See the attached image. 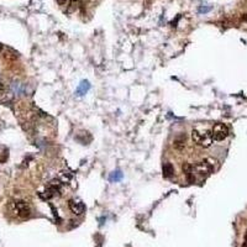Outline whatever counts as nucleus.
<instances>
[{
	"label": "nucleus",
	"instance_id": "10",
	"mask_svg": "<svg viewBox=\"0 0 247 247\" xmlns=\"http://www.w3.org/2000/svg\"><path fill=\"white\" fill-rule=\"evenodd\" d=\"M121 177H122V174H121V172H120V170L113 172V173H111V176H110V181H115V182H117V181H120V179H121Z\"/></svg>",
	"mask_w": 247,
	"mask_h": 247
},
{
	"label": "nucleus",
	"instance_id": "11",
	"mask_svg": "<svg viewBox=\"0 0 247 247\" xmlns=\"http://www.w3.org/2000/svg\"><path fill=\"white\" fill-rule=\"evenodd\" d=\"M71 178H72V174L69 172H62V182L68 183L71 181Z\"/></svg>",
	"mask_w": 247,
	"mask_h": 247
},
{
	"label": "nucleus",
	"instance_id": "13",
	"mask_svg": "<svg viewBox=\"0 0 247 247\" xmlns=\"http://www.w3.org/2000/svg\"><path fill=\"white\" fill-rule=\"evenodd\" d=\"M4 93V85H3V83L0 82V95H1Z\"/></svg>",
	"mask_w": 247,
	"mask_h": 247
},
{
	"label": "nucleus",
	"instance_id": "4",
	"mask_svg": "<svg viewBox=\"0 0 247 247\" xmlns=\"http://www.w3.org/2000/svg\"><path fill=\"white\" fill-rule=\"evenodd\" d=\"M68 206L71 209V211L73 214H76V215L83 214L84 210H85V205L82 203L80 200H78V199H71L69 203H68Z\"/></svg>",
	"mask_w": 247,
	"mask_h": 247
},
{
	"label": "nucleus",
	"instance_id": "12",
	"mask_svg": "<svg viewBox=\"0 0 247 247\" xmlns=\"http://www.w3.org/2000/svg\"><path fill=\"white\" fill-rule=\"evenodd\" d=\"M209 10H210V7H200L199 11L200 12H205V11H209Z\"/></svg>",
	"mask_w": 247,
	"mask_h": 247
},
{
	"label": "nucleus",
	"instance_id": "7",
	"mask_svg": "<svg viewBox=\"0 0 247 247\" xmlns=\"http://www.w3.org/2000/svg\"><path fill=\"white\" fill-rule=\"evenodd\" d=\"M173 166H172L170 163H166V164H163V177L164 178H169L172 177V174H173Z\"/></svg>",
	"mask_w": 247,
	"mask_h": 247
},
{
	"label": "nucleus",
	"instance_id": "9",
	"mask_svg": "<svg viewBox=\"0 0 247 247\" xmlns=\"http://www.w3.org/2000/svg\"><path fill=\"white\" fill-rule=\"evenodd\" d=\"M88 89H89V83H88V82H82V84L79 85L77 93H78V95H80V93H85Z\"/></svg>",
	"mask_w": 247,
	"mask_h": 247
},
{
	"label": "nucleus",
	"instance_id": "6",
	"mask_svg": "<svg viewBox=\"0 0 247 247\" xmlns=\"http://www.w3.org/2000/svg\"><path fill=\"white\" fill-rule=\"evenodd\" d=\"M185 133L184 135H182V136H179V137H177L176 140H174V144H173V146H174V148H177L178 151H182V149L184 148V146H185Z\"/></svg>",
	"mask_w": 247,
	"mask_h": 247
},
{
	"label": "nucleus",
	"instance_id": "5",
	"mask_svg": "<svg viewBox=\"0 0 247 247\" xmlns=\"http://www.w3.org/2000/svg\"><path fill=\"white\" fill-rule=\"evenodd\" d=\"M193 172H195V173L205 177L211 172V166L206 162H199L193 167Z\"/></svg>",
	"mask_w": 247,
	"mask_h": 247
},
{
	"label": "nucleus",
	"instance_id": "8",
	"mask_svg": "<svg viewBox=\"0 0 247 247\" xmlns=\"http://www.w3.org/2000/svg\"><path fill=\"white\" fill-rule=\"evenodd\" d=\"M78 7H79V1H77V0H72V1L67 5V12L72 14V12L76 11Z\"/></svg>",
	"mask_w": 247,
	"mask_h": 247
},
{
	"label": "nucleus",
	"instance_id": "16",
	"mask_svg": "<svg viewBox=\"0 0 247 247\" xmlns=\"http://www.w3.org/2000/svg\"><path fill=\"white\" fill-rule=\"evenodd\" d=\"M242 20H243V21H247V14L242 15Z\"/></svg>",
	"mask_w": 247,
	"mask_h": 247
},
{
	"label": "nucleus",
	"instance_id": "2",
	"mask_svg": "<svg viewBox=\"0 0 247 247\" xmlns=\"http://www.w3.org/2000/svg\"><path fill=\"white\" fill-rule=\"evenodd\" d=\"M211 133H213V140L215 141H222L227 137L229 135V129L225 124L222 122H218L215 124L213 130H211Z\"/></svg>",
	"mask_w": 247,
	"mask_h": 247
},
{
	"label": "nucleus",
	"instance_id": "1",
	"mask_svg": "<svg viewBox=\"0 0 247 247\" xmlns=\"http://www.w3.org/2000/svg\"><path fill=\"white\" fill-rule=\"evenodd\" d=\"M192 138L195 144L200 145L201 147L208 148L210 147L213 144V133L211 131H204V132H199L198 130H193L192 132Z\"/></svg>",
	"mask_w": 247,
	"mask_h": 247
},
{
	"label": "nucleus",
	"instance_id": "15",
	"mask_svg": "<svg viewBox=\"0 0 247 247\" xmlns=\"http://www.w3.org/2000/svg\"><path fill=\"white\" fill-rule=\"evenodd\" d=\"M243 247H247V231H246V235H245V242H243Z\"/></svg>",
	"mask_w": 247,
	"mask_h": 247
},
{
	"label": "nucleus",
	"instance_id": "14",
	"mask_svg": "<svg viewBox=\"0 0 247 247\" xmlns=\"http://www.w3.org/2000/svg\"><path fill=\"white\" fill-rule=\"evenodd\" d=\"M67 1H68V0H58V4L59 5H66Z\"/></svg>",
	"mask_w": 247,
	"mask_h": 247
},
{
	"label": "nucleus",
	"instance_id": "3",
	"mask_svg": "<svg viewBox=\"0 0 247 247\" xmlns=\"http://www.w3.org/2000/svg\"><path fill=\"white\" fill-rule=\"evenodd\" d=\"M14 208H15V213H16V215H19L22 219H26L31 215V209H30V206H28V204L26 203V201H22V200L16 201V203L14 204Z\"/></svg>",
	"mask_w": 247,
	"mask_h": 247
}]
</instances>
